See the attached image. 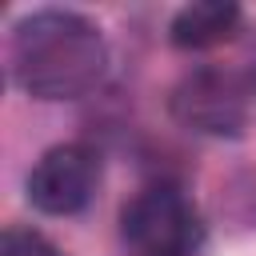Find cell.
I'll return each instance as SVG.
<instances>
[{"label":"cell","instance_id":"1","mask_svg":"<svg viewBox=\"0 0 256 256\" xmlns=\"http://www.w3.org/2000/svg\"><path fill=\"white\" fill-rule=\"evenodd\" d=\"M16 84L36 100H76L108 68V44L96 20L72 8H40L16 20L8 44Z\"/></svg>","mask_w":256,"mask_h":256},{"label":"cell","instance_id":"5","mask_svg":"<svg viewBox=\"0 0 256 256\" xmlns=\"http://www.w3.org/2000/svg\"><path fill=\"white\" fill-rule=\"evenodd\" d=\"M240 24V8L232 0H196L184 4L172 24H168V40L184 52H200V48H216L224 44Z\"/></svg>","mask_w":256,"mask_h":256},{"label":"cell","instance_id":"6","mask_svg":"<svg viewBox=\"0 0 256 256\" xmlns=\"http://www.w3.org/2000/svg\"><path fill=\"white\" fill-rule=\"evenodd\" d=\"M0 256H60V248H56L44 232L12 224V228H4V236H0Z\"/></svg>","mask_w":256,"mask_h":256},{"label":"cell","instance_id":"2","mask_svg":"<svg viewBox=\"0 0 256 256\" xmlns=\"http://www.w3.org/2000/svg\"><path fill=\"white\" fill-rule=\"evenodd\" d=\"M120 236L132 256H200L204 224L176 184L140 188L120 212Z\"/></svg>","mask_w":256,"mask_h":256},{"label":"cell","instance_id":"3","mask_svg":"<svg viewBox=\"0 0 256 256\" xmlns=\"http://www.w3.org/2000/svg\"><path fill=\"white\" fill-rule=\"evenodd\" d=\"M172 120L200 136H240L252 120V80L232 68H196L172 88Z\"/></svg>","mask_w":256,"mask_h":256},{"label":"cell","instance_id":"4","mask_svg":"<svg viewBox=\"0 0 256 256\" xmlns=\"http://www.w3.org/2000/svg\"><path fill=\"white\" fill-rule=\"evenodd\" d=\"M100 184V152L88 144H56L28 172V200L44 216L80 212Z\"/></svg>","mask_w":256,"mask_h":256}]
</instances>
